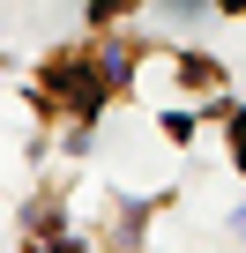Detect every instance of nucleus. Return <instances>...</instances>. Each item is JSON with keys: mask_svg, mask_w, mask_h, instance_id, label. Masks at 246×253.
Returning a JSON list of instances; mask_svg holds the SVG:
<instances>
[{"mask_svg": "<svg viewBox=\"0 0 246 253\" xmlns=\"http://www.w3.org/2000/svg\"><path fill=\"white\" fill-rule=\"evenodd\" d=\"M239 164H246V112H239Z\"/></svg>", "mask_w": 246, "mask_h": 253, "instance_id": "nucleus-1", "label": "nucleus"}, {"mask_svg": "<svg viewBox=\"0 0 246 253\" xmlns=\"http://www.w3.org/2000/svg\"><path fill=\"white\" fill-rule=\"evenodd\" d=\"M239 231H246V209H239Z\"/></svg>", "mask_w": 246, "mask_h": 253, "instance_id": "nucleus-2", "label": "nucleus"}, {"mask_svg": "<svg viewBox=\"0 0 246 253\" xmlns=\"http://www.w3.org/2000/svg\"><path fill=\"white\" fill-rule=\"evenodd\" d=\"M231 8H246V0H231Z\"/></svg>", "mask_w": 246, "mask_h": 253, "instance_id": "nucleus-3", "label": "nucleus"}]
</instances>
